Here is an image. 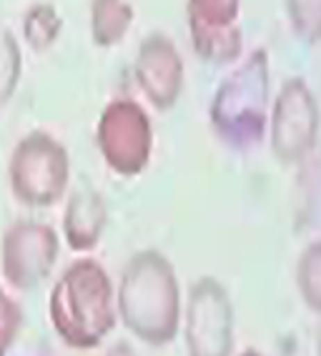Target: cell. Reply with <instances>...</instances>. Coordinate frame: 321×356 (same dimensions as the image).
I'll return each mask as SVG.
<instances>
[{
    "mask_svg": "<svg viewBox=\"0 0 321 356\" xmlns=\"http://www.w3.org/2000/svg\"><path fill=\"white\" fill-rule=\"evenodd\" d=\"M116 309L138 341L151 346L174 341L181 326V289L174 264L156 248L131 256L118 284Z\"/></svg>",
    "mask_w": 321,
    "mask_h": 356,
    "instance_id": "obj_1",
    "label": "cell"
},
{
    "mask_svg": "<svg viewBox=\"0 0 321 356\" xmlns=\"http://www.w3.org/2000/svg\"><path fill=\"white\" fill-rule=\"evenodd\" d=\"M53 329L71 349H96L116 326V293L106 268L93 259H78L51 291Z\"/></svg>",
    "mask_w": 321,
    "mask_h": 356,
    "instance_id": "obj_2",
    "label": "cell"
},
{
    "mask_svg": "<svg viewBox=\"0 0 321 356\" xmlns=\"http://www.w3.org/2000/svg\"><path fill=\"white\" fill-rule=\"evenodd\" d=\"M213 134L233 151H251L263 140L271 121V60L263 48L221 81L208 106Z\"/></svg>",
    "mask_w": 321,
    "mask_h": 356,
    "instance_id": "obj_3",
    "label": "cell"
},
{
    "mask_svg": "<svg viewBox=\"0 0 321 356\" xmlns=\"http://www.w3.org/2000/svg\"><path fill=\"white\" fill-rule=\"evenodd\" d=\"M8 181L15 201L31 209H51L68 193L71 184L68 148L45 131H31L15 143L10 153Z\"/></svg>",
    "mask_w": 321,
    "mask_h": 356,
    "instance_id": "obj_4",
    "label": "cell"
},
{
    "mask_svg": "<svg viewBox=\"0 0 321 356\" xmlns=\"http://www.w3.org/2000/svg\"><path fill=\"white\" fill-rule=\"evenodd\" d=\"M96 143L110 171L123 178L141 176L154 156V123L141 103L116 98L101 111Z\"/></svg>",
    "mask_w": 321,
    "mask_h": 356,
    "instance_id": "obj_5",
    "label": "cell"
},
{
    "mask_svg": "<svg viewBox=\"0 0 321 356\" xmlns=\"http://www.w3.org/2000/svg\"><path fill=\"white\" fill-rule=\"evenodd\" d=\"M271 151L283 165L302 163L316 148L321 131V108L314 90L302 76L289 78L271 106Z\"/></svg>",
    "mask_w": 321,
    "mask_h": 356,
    "instance_id": "obj_6",
    "label": "cell"
},
{
    "mask_svg": "<svg viewBox=\"0 0 321 356\" xmlns=\"http://www.w3.org/2000/svg\"><path fill=\"white\" fill-rule=\"evenodd\" d=\"M188 356H231L233 301L213 276H201L191 286L183 321Z\"/></svg>",
    "mask_w": 321,
    "mask_h": 356,
    "instance_id": "obj_7",
    "label": "cell"
},
{
    "mask_svg": "<svg viewBox=\"0 0 321 356\" xmlns=\"http://www.w3.org/2000/svg\"><path fill=\"white\" fill-rule=\"evenodd\" d=\"M60 254L58 234L43 221L20 218L3 234L0 264L3 276L18 291H31L51 276Z\"/></svg>",
    "mask_w": 321,
    "mask_h": 356,
    "instance_id": "obj_8",
    "label": "cell"
},
{
    "mask_svg": "<svg viewBox=\"0 0 321 356\" xmlns=\"http://www.w3.org/2000/svg\"><path fill=\"white\" fill-rule=\"evenodd\" d=\"M241 0H186V23L196 56L208 65L236 63L244 53Z\"/></svg>",
    "mask_w": 321,
    "mask_h": 356,
    "instance_id": "obj_9",
    "label": "cell"
},
{
    "mask_svg": "<svg viewBox=\"0 0 321 356\" xmlns=\"http://www.w3.org/2000/svg\"><path fill=\"white\" fill-rule=\"evenodd\" d=\"M133 78L156 111L166 113L179 103L186 83V65L176 43L163 33H151L141 40L133 63Z\"/></svg>",
    "mask_w": 321,
    "mask_h": 356,
    "instance_id": "obj_10",
    "label": "cell"
},
{
    "mask_svg": "<svg viewBox=\"0 0 321 356\" xmlns=\"http://www.w3.org/2000/svg\"><path fill=\"white\" fill-rule=\"evenodd\" d=\"M108 226V206L96 188H78L65 201L63 236L65 243L78 251H93L101 243L103 231Z\"/></svg>",
    "mask_w": 321,
    "mask_h": 356,
    "instance_id": "obj_11",
    "label": "cell"
},
{
    "mask_svg": "<svg viewBox=\"0 0 321 356\" xmlns=\"http://www.w3.org/2000/svg\"><path fill=\"white\" fill-rule=\"evenodd\" d=\"M131 0H93L90 3V40L98 48H116L133 26Z\"/></svg>",
    "mask_w": 321,
    "mask_h": 356,
    "instance_id": "obj_12",
    "label": "cell"
},
{
    "mask_svg": "<svg viewBox=\"0 0 321 356\" xmlns=\"http://www.w3.org/2000/svg\"><path fill=\"white\" fill-rule=\"evenodd\" d=\"M63 33V15L53 3L38 0L23 13V40L31 51L45 53L58 43Z\"/></svg>",
    "mask_w": 321,
    "mask_h": 356,
    "instance_id": "obj_13",
    "label": "cell"
},
{
    "mask_svg": "<svg viewBox=\"0 0 321 356\" xmlns=\"http://www.w3.org/2000/svg\"><path fill=\"white\" fill-rule=\"evenodd\" d=\"M23 78V48L13 31L0 23V111L13 101Z\"/></svg>",
    "mask_w": 321,
    "mask_h": 356,
    "instance_id": "obj_14",
    "label": "cell"
},
{
    "mask_svg": "<svg viewBox=\"0 0 321 356\" xmlns=\"http://www.w3.org/2000/svg\"><path fill=\"white\" fill-rule=\"evenodd\" d=\"M296 286L304 304L321 316V238L311 241L296 264Z\"/></svg>",
    "mask_w": 321,
    "mask_h": 356,
    "instance_id": "obj_15",
    "label": "cell"
},
{
    "mask_svg": "<svg viewBox=\"0 0 321 356\" xmlns=\"http://www.w3.org/2000/svg\"><path fill=\"white\" fill-rule=\"evenodd\" d=\"M294 35L306 45L321 43V0H283Z\"/></svg>",
    "mask_w": 321,
    "mask_h": 356,
    "instance_id": "obj_16",
    "label": "cell"
},
{
    "mask_svg": "<svg viewBox=\"0 0 321 356\" xmlns=\"http://www.w3.org/2000/svg\"><path fill=\"white\" fill-rule=\"evenodd\" d=\"M20 326H23L20 306L8 296L6 289L0 286V356H8V351L13 349Z\"/></svg>",
    "mask_w": 321,
    "mask_h": 356,
    "instance_id": "obj_17",
    "label": "cell"
},
{
    "mask_svg": "<svg viewBox=\"0 0 321 356\" xmlns=\"http://www.w3.org/2000/svg\"><path fill=\"white\" fill-rule=\"evenodd\" d=\"M299 223L304 229L321 231V176H316L306 186V193L302 198V209H299Z\"/></svg>",
    "mask_w": 321,
    "mask_h": 356,
    "instance_id": "obj_18",
    "label": "cell"
},
{
    "mask_svg": "<svg viewBox=\"0 0 321 356\" xmlns=\"http://www.w3.org/2000/svg\"><path fill=\"white\" fill-rule=\"evenodd\" d=\"M106 356H135V351L131 349L126 341H118V343H113V346H110V351Z\"/></svg>",
    "mask_w": 321,
    "mask_h": 356,
    "instance_id": "obj_19",
    "label": "cell"
},
{
    "mask_svg": "<svg viewBox=\"0 0 321 356\" xmlns=\"http://www.w3.org/2000/svg\"><path fill=\"white\" fill-rule=\"evenodd\" d=\"M241 356H263V354H258V351H254V349H246Z\"/></svg>",
    "mask_w": 321,
    "mask_h": 356,
    "instance_id": "obj_20",
    "label": "cell"
},
{
    "mask_svg": "<svg viewBox=\"0 0 321 356\" xmlns=\"http://www.w3.org/2000/svg\"><path fill=\"white\" fill-rule=\"evenodd\" d=\"M319 356H321V334H319Z\"/></svg>",
    "mask_w": 321,
    "mask_h": 356,
    "instance_id": "obj_21",
    "label": "cell"
}]
</instances>
